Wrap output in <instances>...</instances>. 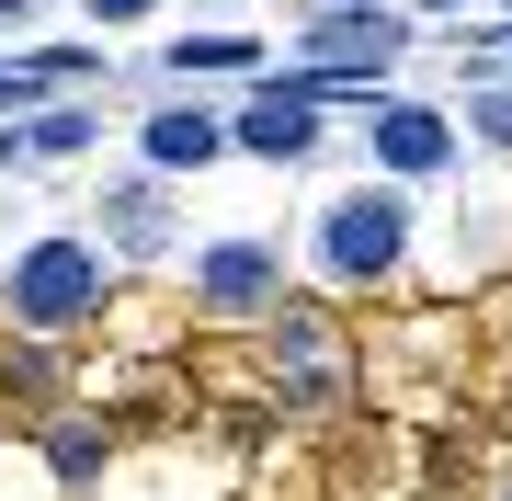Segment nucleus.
I'll use <instances>...</instances> for the list:
<instances>
[{"label": "nucleus", "instance_id": "12", "mask_svg": "<svg viewBox=\"0 0 512 501\" xmlns=\"http://www.w3.org/2000/svg\"><path fill=\"white\" fill-rule=\"evenodd\" d=\"M251 35H183V46H171V80H205V69H251Z\"/></svg>", "mask_w": 512, "mask_h": 501}, {"label": "nucleus", "instance_id": "18", "mask_svg": "<svg viewBox=\"0 0 512 501\" xmlns=\"http://www.w3.org/2000/svg\"><path fill=\"white\" fill-rule=\"evenodd\" d=\"M296 12H330V0H296Z\"/></svg>", "mask_w": 512, "mask_h": 501}, {"label": "nucleus", "instance_id": "1", "mask_svg": "<svg viewBox=\"0 0 512 501\" xmlns=\"http://www.w3.org/2000/svg\"><path fill=\"white\" fill-rule=\"evenodd\" d=\"M114 297V251L92 240V228H35L12 262H0V319H12L23 342H69L92 331Z\"/></svg>", "mask_w": 512, "mask_h": 501}, {"label": "nucleus", "instance_id": "4", "mask_svg": "<svg viewBox=\"0 0 512 501\" xmlns=\"http://www.w3.org/2000/svg\"><path fill=\"white\" fill-rule=\"evenodd\" d=\"M262 376H274V399H296V410H330L353 388V342H342V319L330 308H274L262 319Z\"/></svg>", "mask_w": 512, "mask_h": 501}, {"label": "nucleus", "instance_id": "11", "mask_svg": "<svg viewBox=\"0 0 512 501\" xmlns=\"http://www.w3.org/2000/svg\"><path fill=\"white\" fill-rule=\"evenodd\" d=\"M92 126H103L92 103H46V114H23V160H69V149H92Z\"/></svg>", "mask_w": 512, "mask_h": 501}, {"label": "nucleus", "instance_id": "9", "mask_svg": "<svg viewBox=\"0 0 512 501\" xmlns=\"http://www.w3.org/2000/svg\"><path fill=\"white\" fill-rule=\"evenodd\" d=\"M103 251H126V262H171V251H183L171 194H160V183H114V194H103Z\"/></svg>", "mask_w": 512, "mask_h": 501}, {"label": "nucleus", "instance_id": "16", "mask_svg": "<svg viewBox=\"0 0 512 501\" xmlns=\"http://www.w3.org/2000/svg\"><path fill=\"white\" fill-rule=\"evenodd\" d=\"M23 12H35V0H0V23H23Z\"/></svg>", "mask_w": 512, "mask_h": 501}, {"label": "nucleus", "instance_id": "13", "mask_svg": "<svg viewBox=\"0 0 512 501\" xmlns=\"http://www.w3.org/2000/svg\"><path fill=\"white\" fill-rule=\"evenodd\" d=\"M467 126H478V149H512V80H490V92L467 103Z\"/></svg>", "mask_w": 512, "mask_h": 501}, {"label": "nucleus", "instance_id": "7", "mask_svg": "<svg viewBox=\"0 0 512 501\" xmlns=\"http://www.w3.org/2000/svg\"><path fill=\"white\" fill-rule=\"evenodd\" d=\"M365 171H387V183H433V171H456V114H444V103H410V92H376Z\"/></svg>", "mask_w": 512, "mask_h": 501}, {"label": "nucleus", "instance_id": "2", "mask_svg": "<svg viewBox=\"0 0 512 501\" xmlns=\"http://www.w3.org/2000/svg\"><path fill=\"white\" fill-rule=\"evenodd\" d=\"M308 274L342 285V297H365V285H399L410 274V183H387L365 171L353 194H330L308 217Z\"/></svg>", "mask_w": 512, "mask_h": 501}, {"label": "nucleus", "instance_id": "17", "mask_svg": "<svg viewBox=\"0 0 512 501\" xmlns=\"http://www.w3.org/2000/svg\"><path fill=\"white\" fill-rule=\"evenodd\" d=\"M490 501H512V467H501V490H490Z\"/></svg>", "mask_w": 512, "mask_h": 501}, {"label": "nucleus", "instance_id": "8", "mask_svg": "<svg viewBox=\"0 0 512 501\" xmlns=\"http://www.w3.org/2000/svg\"><path fill=\"white\" fill-rule=\"evenodd\" d=\"M137 149H148V171H217L228 160V114L217 103H160L137 126Z\"/></svg>", "mask_w": 512, "mask_h": 501}, {"label": "nucleus", "instance_id": "6", "mask_svg": "<svg viewBox=\"0 0 512 501\" xmlns=\"http://www.w3.org/2000/svg\"><path fill=\"white\" fill-rule=\"evenodd\" d=\"M285 308V240H205L194 251V319H274Z\"/></svg>", "mask_w": 512, "mask_h": 501}, {"label": "nucleus", "instance_id": "15", "mask_svg": "<svg viewBox=\"0 0 512 501\" xmlns=\"http://www.w3.org/2000/svg\"><path fill=\"white\" fill-rule=\"evenodd\" d=\"M410 12H467V0H410Z\"/></svg>", "mask_w": 512, "mask_h": 501}, {"label": "nucleus", "instance_id": "14", "mask_svg": "<svg viewBox=\"0 0 512 501\" xmlns=\"http://www.w3.org/2000/svg\"><path fill=\"white\" fill-rule=\"evenodd\" d=\"M80 12H92V23H148L160 0H80Z\"/></svg>", "mask_w": 512, "mask_h": 501}, {"label": "nucleus", "instance_id": "3", "mask_svg": "<svg viewBox=\"0 0 512 501\" xmlns=\"http://www.w3.org/2000/svg\"><path fill=\"white\" fill-rule=\"evenodd\" d=\"M342 92H376V80H319V69H274V80H251V92H239V114H228V149L239 160H319V114L342 103Z\"/></svg>", "mask_w": 512, "mask_h": 501}, {"label": "nucleus", "instance_id": "5", "mask_svg": "<svg viewBox=\"0 0 512 501\" xmlns=\"http://www.w3.org/2000/svg\"><path fill=\"white\" fill-rule=\"evenodd\" d=\"M399 57H410V23L376 12V0H330V12L296 23V69H319V80H376Z\"/></svg>", "mask_w": 512, "mask_h": 501}, {"label": "nucleus", "instance_id": "10", "mask_svg": "<svg viewBox=\"0 0 512 501\" xmlns=\"http://www.w3.org/2000/svg\"><path fill=\"white\" fill-rule=\"evenodd\" d=\"M46 467H57V490H92L103 467H114V433L92 422V410H69V422L46 433Z\"/></svg>", "mask_w": 512, "mask_h": 501}]
</instances>
